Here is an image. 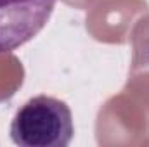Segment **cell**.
<instances>
[{"label": "cell", "instance_id": "obj_1", "mask_svg": "<svg viewBox=\"0 0 149 147\" xmlns=\"http://www.w3.org/2000/svg\"><path fill=\"white\" fill-rule=\"evenodd\" d=\"M73 133L70 106L50 95H37L24 102L10 123V139L19 147H66Z\"/></svg>", "mask_w": 149, "mask_h": 147}, {"label": "cell", "instance_id": "obj_2", "mask_svg": "<svg viewBox=\"0 0 149 147\" xmlns=\"http://www.w3.org/2000/svg\"><path fill=\"white\" fill-rule=\"evenodd\" d=\"M57 0H0V54L12 52L45 28Z\"/></svg>", "mask_w": 149, "mask_h": 147}]
</instances>
